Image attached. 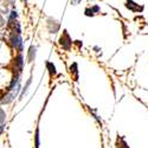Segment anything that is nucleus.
Masks as SVG:
<instances>
[{
	"mask_svg": "<svg viewBox=\"0 0 148 148\" xmlns=\"http://www.w3.org/2000/svg\"><path fill=\"white\" fill-rule=\"evenodd\" d=\"M3 12L0 11V25H5V20H4V18H3Z\"/></svg>",
	"mask_w": 148,
	"mask_h": 148,
	"instance_id": "nucleus-17",
	"label": "nucleus"
},
{
	"mask_svg": "<svg viewBox=\"0 0 148 148\" xmlns=\"http://www.w3.org/2000/svg\"><path fill=\"white\" fill-rule=\"evenodd\" d=\"M14 66H16V72L14 73H21L23 68H24V57L21 53L16 56L14 58Z\"/></svg>",
	"mask_w": 148,
	"mask_h": 148,
	"instance_id": "nucleus-5",
	"label": "nucleus"
},
{
	"mask_svg": "<svg viewBox=\"0 0 148 148\" xmlns=\"http://www.w3.org/2000/svg\"><path fill=\"white\" fill-rule=\"evenodd\" d=\"M3 129H4V126H0V135H1V133H3Z\"/></svg>",
	"mask_w": 148,
	"mask_h": 148,
	"instance_id": "nucleus-21",
	"label": "nucleus"
},
{
	"mask_svg": "<svg viewBox=\"0 0 148 148\" xmlns=\"http://www.w3.org/2000/svg\"><path fill=\"white\" fill-rule=\"evenodd\" d=\"M40 147V140H39V129H36L34 134V148H39Z\"/></svg>",
	"mask_w": 148,
	"mask_h": 148,
	"instance_id": "nucleus-11",
	"label": "nucleus"
},
{
	"mask_svg": "<svg viewBox=\"0 0 148 148\" xmlns=\"http://www.w3.org/2000/svg\"><path fill=\"white\" fill-rule=\"evenodd\" d=\"M70 73H71L73 81L77 82V81H78V65H77L76 62L70 65Z\"/></svg>",
	"mask_w": 148,
	"mask_h": 148,
	"instance_id": "nucleus-8",
	"label": "nucleus"
},
{
	"mask_svg": "<svg viewBox=\"0 0 148 148\" xmlns=\"http://www.w3.org/2000/svg\"><path fill=\"white\" fill-rule=\"evenodd\" d=\"M116 147L117 148H129V146L127 145V142L125 141V139H122V138H117Z\"/></svg>",
	"mask_w": 148,
	"mask_h": 148,
	"instance_id": "nucleus-10",
	"label": "nucleus"
},
{
	"mask_svg": "<svg viewBox=\"0 0 148 148\" xmlns=\"http://www.w3.org/2000/svg\"><path fill=\"white\" fill-rule=\"evenodd\" d=\"M75 44H76V45H77L78 47H81V46L83 45V43H82L81 40H75Z\"/></svg>",
	"mask_w": 148,
	"mask_h": 148,
	"instance_id": "nucleus-19",
	"label": "nucleus"
},
{
	"mask_svg": "<svg viewBox=\"0 0 148 148\" xmlns=\"http://www.w3.org/2000/svg\"><path fill=\"white\" fill-rule=\"evenodd\" d=\"M91 10H92V12H94L95 14H97V13H100V12H101V7L98 6V5H92L91 6Z\"/></svg>",
	"mask_w": 148,
	"mask_h": 148,
	"instance_id": "nucleus-16",
	"label": "nucleus"
},
{
	"mask_svg": "<svg viewBox=\"0 0 148 148\" xmlns=\"http://www.w3.org/2000/svg\"><path fill=\"white\" fill-rule=\"evenodd\" d=\"M36 55H37V46H30L29 51H27V62L29 63H33V60L36 59Z\"/></svg>",
	"mask_w": 148,
	"mask_h": 148,
	"instance_id": "nucleus-7",
	"label": "nucleus"
},
{
	"mask_svg": "<svg viewBox=\"0 0 148 148\" xmlns=\"http://www.w3.org/2000/svg\"><path fill=\"white\" fill-rule=\"evenodd\" d=\"M94 50H95L96 52H100V51H101V49L98 47V46H94Z\"/></svg>",
	"mask_w": 148,
	"mask_h": 148,
	"instance_id": "nucleus-20",
	"label": "nucleus"
},
{
	"mask_svg": "<svg viewBox=\"0 0 148 148\" xmlns=\"http://www.w3.org/2000/svg\"><path fill=\"white\" fill-rule=\"evenodd\" d=\"M70 1H71V5H78L82 0H70Z\"/></svg>",
	"mask_w": 148,
	"mask_h": 148,
	"instance_id": "nucleus-18",
	"label": "nucleus"
},
{
	"mask_svg": "<svg viewBox=\"0 0 148 148\" xmlns=\"http://www.w3.org/2000/svg\"><path fill=\"white\" fill-rule=\"evenodd\" d=\"M46 26H47V30H49V32H50V33H56V32H58L60 25H59V23H58L56 19H53V18H47Z\"/></svg>",
	"mask_w": 148,
	"mask_h": 148,
	"instance_id": "nucleus-4",
	"label": "nucleus"
},
{
	"mask_svg": "<svg viewBox=\"0 0 148 148\" xmlns=\"http://www.w3.org/2000/svg\"><path fill=\"white\" fill-rule=\"evenodd\" d=\"M16 97H17V95L13 91H7L6 95H4L1 97V103L3 104H10L16 100Z\"/></svg>",
	"mask_w": 148,
	"mask_h": 148,
	"instance_id": "nucleus-6",
	"label": "nucleus"
},
{
	"mask_svg": "<svg viewBox=\"0 0 148 148\" xmlns=\"http://www.w3.org/2000/svg\"><path fill=\"white\" fill-rule=\"evenodd\" d=\"M18 18V13H17V11H11L10 13H8V20H16Z\"/></svg>",
	"mask_w": 148,
	"mask_h": 148,
	"instance_id": "nucleus-13",
	"label": "nucleus"
},
{
	"mask_svg": "<svg viewBox=\"0 0 148 148\" xmlns=\"http://www.w3.org/2000/svg\"><path fill=\"white\" fill-rule=\"evenodd\" d=\"M59 45L63 47L65 51H70L71 50L72 39H71V37H70V34L68 33L66 30H64L63 33H62L60 37H59Z\"/></svg>",
	"mask_w": 148,
	"mask_h": 148,
	"instance_id": "nucleus-2",
	"label": "nucleus"
},
{
	"mask_svg": "<svg viewBox=\"0 0 148 148\" xmlns=\"http://www.w3.org/2000/svg\"><path fill=\"white\" fill-rule=\"evenodd\" d=\"M10 43H11V46L13 47L16 51H18V52L23 51V38H21L20 33L12 32L10 36Z\"/></svg>",
	"mask_w": 148,
	"mask_h": 148,
	"instance_id": "nucleus-1",
	"label": "nucleus"
},
{
	"mask_svg": "<svg viewBox=\"0 0 148 148\" xmlns=\"http://www.w3.org/2000/svg\"><path fill=\"white\" fill-rule=\"evenodd\" d=\"M84 16H85V17H94V16H95V13L92 12L91 7H87V8L84 10Z\"/></svg>",
	"mask_w": 148,
	"mask_h": 148,
	"instance_id": "nucleus-14",
	"label": "nucleus"
},
{
	"mask_svg": "<svg viewBox=\"0 0 148 148\" xmlns=\"http://www.w3.org/2000/svg\"><path fill=\"white\" fill-rule=\"evenodd\" d=\"M31 82H32V78L30 77L29 79H27V82H26V84H25V87H24V89L21 90V95H20V100L24 97V95H25L26 92H27V90H29V88H30V85H31Z\"/></svg>",
	"mask_w": 148,
	"mask_h": 148,
	"instance_id": "nucleus-12",
	"label": "nucleus"
},
{
	"mask_svg": "<svg viewBox=\"0 0 148 148\" xmlns=\"http://www.w3.org/2000/svg\"><path fill=\"white\" fill-rule=\"evenodd\" d=\"M125 6L129 10V11H132V12H135V13H138V12H142L143 11V6H141V5H139L138 3H135L134 0H126V4H125Z\"/></svg>",
	"mask_w": 148,
	"mask_h": 148,
	"instance_id": "nucleus-3",
	"label": "nucleus"
},
{
	"mask_svg": "<svg viewBox=\"0 0 148 148\" xmlns=\"http://www.w3.org/2000/svg\"><path fill=\"white\" fill-rule=\"evenodd\" d=\"M6 121V113L4 112V109H0V123H5Z\"/></svg>",
	"mask_w": 148,
	"mask_h": 148,
	"instance_id": "nucleus-15",
	"label": "nucleus"
},
{
	"mask_svg": "<svg viewBox=\"0 0 148 148\" xmlns=\"http://www.w3.org/2000/svg\"><path fill=\"white\" fill-rule=\"evenodd\" d=\"M46 69L49 71V75H50V77H53L57 75V70H56V66L53 63H51V62H46Z\"/></svg>",
	"mask_w": 148,
	"mask_h": 148,
	"instance_id": "nucleus-9",
	"label": "nucleus"
}]
</instances>
